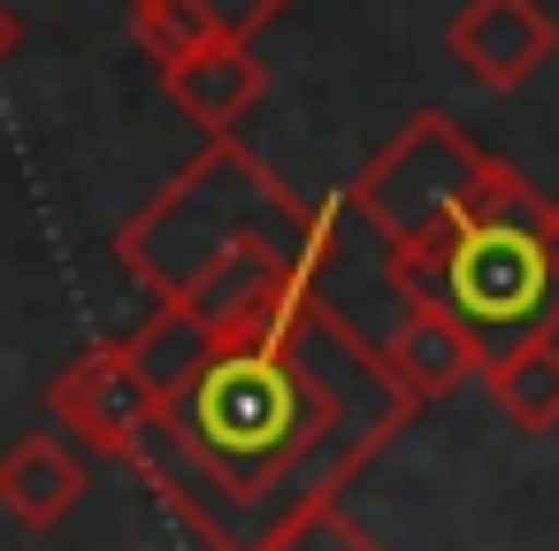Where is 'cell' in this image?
I'll return each instance as SVG.
<instances>
[{
	"mask_svg": "<svg viewBox=\"0 0 559 551\" xmlns=\"http://www.w3.org/2000/svg\"><path fill=\"white\" fill-rule=\"evenodd\" d=\"M414 414L376 330L322 284H299L269 322L215 337L207 368L146 429L131 475H146L207 551H261L307 505L345 498Z\"/></svg>",
	"mask_w": 559,
	"mask_h": 551,
	"instance_id": "6da1fadb",
	"label": "cell"
},
{
	"mask_svg": "<svg viewBox=\"0 0 559 551\" xmlns=\"http://www.w3.org/2000/svg\"><path fill=\"white\" fill-rule=\"evenodd\" d=\"M383 284L399 307L460 322L483 368L536 337H559V200L513 177L498 200H483L429 245L383 253Z\"/></svg>",
	"mask_w": 559,
	"mask_h": 551,
	"instance_id": "7a4b0ae2",
	"label": "cell"
},
{
	"mask_svg": "<svg viewBox=\"0 0 559 551\" xmlns=\"http://www.w3.org/2000/svg\"><path fill=\"white\" fill-rule=\"evenodd\" d=\"M513 177H521L513 161L483 154L452 116L421 108V116H406V123L360 161V177L345 184V200H353V215L399 253V245H429L437 230H452L460 215H475L483 200H498Z\"/></svg>",
	"mask_w": 559,
	"mask_h": 551,
	"instance_id": "3957f363",
	"label": "cell"
},
{
	"mask_svg": "<svg viewBox=\"0 0 559 551\" xmlns=\"http://www.w3.org/2000/svg\"><path fill=\"white\" fill-rule=\"evenodd\" d=\"M39 398H47V414H55L85 452H100V459H116V467H139V444H146V429L162 421V398H154V383H146V368L131 360L123 337L70 352V360L47 375Z\"/></svg>",
	"mask_w": 559,
	"mask_h": 551,
	"instance_id": "277c9868",
	"label": "cell"
},
{
	"mask_svg": "<svg viewBox=\"0 0 559 551\" xmlns=\"http://www.w3.org/2000/svg\"><path fill=\"white\" fill-rule=\"evenodd\" d=\"M444 47L467 70V85L521 93L559 55V24H551L544 0H460L452 24H444Z\"/></svg>",
	"mask_w": 559,
	"mask_h": 551,
	"instance_id": "5b68a950",
	"label": "cell"
},
{
	"mask_svg": "<svg viewBox=\"0 0 559 551\" xmlns=\"http://www.w3.org/2000/svg\"><path fill=\"white\" fill-rule=\"evenodd\" d=\"M162 93H169V108H177L185 123H200L207 139H238V123H246V116L261 108V93H269V62L253 55V39H215V47L169 62V70H162Z\"/></svg>",
	"mask_w": 559,
	"mask_h": 551,
	"instance_id": "8992f818",
	"label": "cell"
},
{
	"mask_svg": "<svg viewBox=\"0 0 559 551\" xmlns=\"http://www.w3.org/2000/svg\"><path fill=\"white\" fill-rule=\"evenodd\" d=\"M376 352H383L391 383H399L414 406H437V398H452L467 375H483L475 337H467L460 322L429 314V307H399V322L376 330Z\"/></svg>",
	"mask_w": 559,
	"mask_h": 551,
	"instance_id": "52a82bcc",
	"label": "cell"
},
{
	"mask_svg": "<svg viewBox=\"0 0 559 551\" xmlns=\"http://www.w3.org/2000/svg\"><path fill=\"white\" fill-rule=\"evenodd\" d=\"M85 490H93L85 459L47 429H32V436H16L0 452V505H9L24 528H62L85 505Z\"/></svg>",
	"mask_w": 559,
	"mask_h": 551,
	"instance_id": "ba28073f",
	"label": "cell"
},
{
	"mask_svg": "<svg viewBox=\"0 0 559 551\" xmlns=\"http://www.w3.org/2000/svg\"><path fill=\"white\" fill-rule=\"evenodd\" d=\"M483 391H490V406L521 436H551L559 429V337H536V345L490 360L483 368Z\"/></svg>",
	"mask_w": 559,
	"mask_h": 551,
	"instance_id": "9c48e42d",
	"label": "cell"
},
{
	"mask_svg": "<svg viewBox=\"0 0 559 551\" xmlns=\"http://www.w3.org/2000/svg\"><path fill=\"white\" fill-rule=\"evenodd\" d=\"M123 345H131V360L146 368V383H154V398H162V406H169V398H185V383H192V375L207 368V352H215V337H207L192 314H177V307H154Z\"/></svg>",
	"mask_w": 559,
	"mask_h": 551,
	"instance_id": "30bf717a",
	"label": "cell"
},
{
	"mask_svg": "<svg viewBox=\"0 0 559 551\" xmlns=\"http://www.w3.org/2000/svg\"><path fill=\"white\" fill-rule=\"evenodd\" d=\"M261 551H383V543L345 513V498H330V505H307L299 520H284Z\"/></svg>",
	"mask_w": 559,
	"mask_h": 551,
	"instance_id": "8fae6325",
	"label": "cell"
},
{
	"mask_svg": "<svg viewBox=\"0 0 559 551\" xmlns=\"http://www.w3.org/2000/svg\"><path fill=\"white\" fill-rule=\"evenodd\" d=\"M123 9H154V0H123ZM177 9H192L215 39H253L261 24H276L292 0H177Z\"/></svg>",
	"mask_w": 559,
	"mask_h": 551,
	"instance_id": "7c38bea8",
	"label": "cell"
},
{
	"mask_svg": "<svg viewBox=\"0 0 559 551\" xmlns=\"http://www.w3.org/2000/svg\"><path fill=\"white\" fill-rule=\"evenodd\" d=\"M24 47V24H16V9H9V0H0V62H9Z\"/></svg>",
	"mask_w": 559,
	"mask_h": 551,
	"instance_id": "4fadbf2b",
	"label": "cell"
}]
</instances>
